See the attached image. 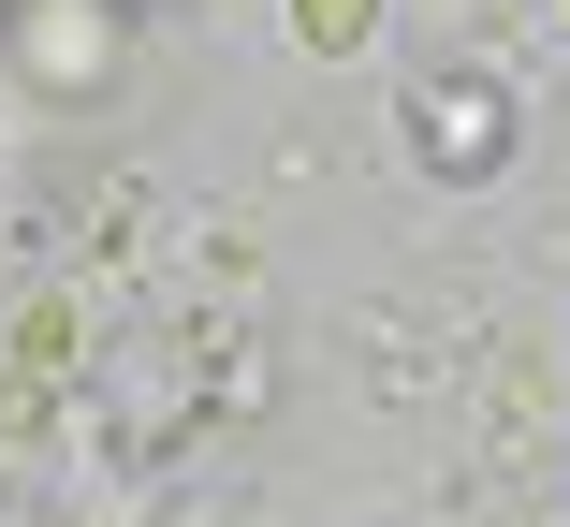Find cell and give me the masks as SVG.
Here are the masks:
<instances>
[{"mask_svg":"<svg viewBox=\"0 0 570 527\" xmlns=\"http://www.w3.org/2000/svg\"><path fill=\"white\" fill-rule=\"evenodd\" d=\"M118 30H132V0H0V59H16L30 103L118 88Z\"/></svg>","mask_w":570,"mask_h":527,"instance_id":"cell-1","label":"cell"},{"mask_svg":"<svg viewBox=\"0 0 570 527\" xmlns=\"http://www.w3.org/2000/svg\"><path fill=\"white\" fill-rule=\"evenodd\" d=\"M498 118H512V103H498L483 74H469V88H424V162H439V176H483V162H498Z\"/></svg>","mask_w":570,"mask_h":527,"instance_id":"cell-2","label":"cell"}]
</instances>
